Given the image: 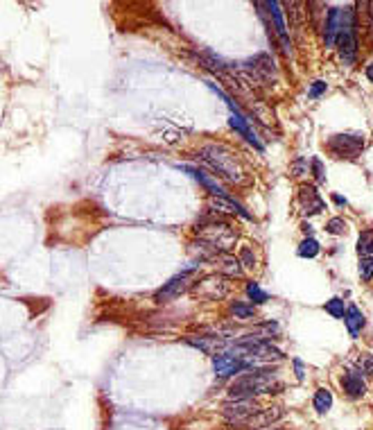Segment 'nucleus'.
I'll return each mask as SVG.
<instances>
[{
	"label": "nucleus",
	"instance_id": "6",
	"mask_svg": "<svg viewBox=\"0 0 373 430\" xmlns=\"http://www.w3.org/2000/svg\"><path fill=\"white\" fill-rule=\"evenodd\" d=\"M263 408L260 403L256 399H247V401H226L222 403V408H219V414H222V419L229 428H247L249 421L253 419L256 414H258Z\"/></svg>",
	"mask_w": 373,
	"mask_h": 430
},
{
	"label": "nucleus",
	"instance_id": "20",
	"mask_svg": "<svg viewBox=\"0 0 373 430\" xmlns=\"http://www.w3.org/2000/svg\"><path fill=\"white\" fill-rule=\"evenodd\" d=\"M335 405V397L331 387H317L312 394V410L319 417H326Z\"/></svg>",
	"mask_w": 373,
	"mask_h": 430
},
{
	"label": "nucleus",
	"instance_id": "21",
	"mask_svg": "<svg viewBox=\"0 0 373 430\" xmlns=\"http://www.w3.org/2000/svg\"><path fill=\"white\" fill-rule=\"evenodd\" d=\"M238 259H240L244 270H258L260 267V254H258V249H256L253 242H242L240 251H238Z\"/></svg>",
	"mask_w": 373,
	"mask_h": 430
},
{
	"label": "nucleus",
	"instance_id": "2",
	"mask_svg": "<svg viewBox=\"0 0 373 430\" xmlns=\"http://www.w3.org/2000/svg\"><path fill=\"white\" fill-rule=\"evenodd\" d=\"M283 390H285V383L278 378V369L272 365H265L233 378L231 385L226 387V394H229V401H247V399L267 397V394H281Z\"/></svg>",
	"mask_w": 373,
	"mask_h": 430
},
{
	"label": "nucleus",
	"instance_id": "8",
	"mask_svg": "<svg viewBox=\"0 0 373 430\" xmlns=\"http://www.w3.org/2000/svg\"><path fill=\"white\" fill-rule=\"evenodd\" d=\"M265 9L267 14H270V21L272 26L267 23V28H270V37L278 41L281 45V50L285 57L292 55V39H289V30H287V23H285V11H283V5L272 0V3H265Z\"/></svg>",
	"mask_w": 373,
	"mask_h": 430
},
{
	"label": "nucleus",
	"instance_id": "10",
	"mask_svg": "<svg viewBox=\"0 0 373 430\" xmlns=\"http://www.w3.org/2000/svg\"><path fill=\"white\" fill-rule=\"evenodd\" d=\"M213 374H215V378H219V380H226V378H238L240 374H247V371H251V369H256L249 360H244V358H240V356H236V353H231V351H226V353H219V356H213Z\"/></svg>",
	"mask_w": 373,
	"mask_h": 430
},
{
	"label": "nucleus",
	"instance_id": "27",
	"mask_svg": "<svg viewBox=\"0 0 373 430\" xmlns=\"http://www.w3.org/2000/svg\"><path fill=\"white\" fill-rule=\"evenodd\" d=\"M355 369L362 376H373V353L371 351H360L355 358Z\"/></svg>",
	"mask_w": 373,
	"mask_h": 430
},
{
	"label": "nucleus",
	"instance_id": "23",
	"mask_svg": "<svg viewBox=\"0 0 373 430\" xmlns=\"http://www.w3.org/2000/svg\"><path fill=\"white\" fill-rule=\"evenodd\" d=\"M229 315L236 319H253L256 317V306L247 304V301H231L229 304Z\"/></svg>",
	"mask_w": 373,
	"mask_h": 430
},
{
	"label": "nucleus",
	"instance_id": "28",
	"mask_svg": "<svg viewBox=\"0 0 373 430\" xmlns=\"http://www.w3.org/2000/svg\"><path fill=\"white\" fill-rule=\"evenodd\" d=\"M326 234H331L335 238L346 236L348 234V222L344 217H331L328 222H326Z\"/></svg>",
	"mask_w": 373,
	"mask_h": 430
},
{
	"label": "nucleus",
	"instance_id": "13",
	"mask_svg": "<svg viewBox=\"0 0 373 430\" xmlns=\"http://www.w3.org/2000/svg\"><path fill=\"white\" fill-rule=\"evenodd\" d=\"M251 123H253V120L249 118V115H244L242 109H233L231 115H229V127H231V130L236 132L238 136H242L249 145H253L256 149H258V152H263L265 145L260 143L258 134L253 132V125H251Z\"/></svg>",
	"mask_w": 373,
	"mask_h": 430
},
{
	"label": "nucleus",
	"instance_id": "29",
	"mask_svg": "<svg viewBox=\"0 0 373 430\" xmlns=\"http://www.w3.org/2000/svg\"><path fill=\"white\" fill-rule=\"evenodd\" d=\"M357 274H360V278H362L365 283H371V281H373V256L360 259V263H357Z\"/></svg>",
	"mask_w": 373,
	"mask_h": 430
},
{
	"label": "nucleus",
	"instance_id": "31",
	"mask_svg": "<svg viewBox=\"0 0 373 430\" xmlns=\"http://www.w3.org/2000/svg\"><path fill=\"white\" fill-rule=\"evenodd\" d=\"M310 174L314 177L317 183H323L326 181V168H323V161L319 157H312L310 159Z\"/></svg>",
	"mask_w": 373,
	"mask_h": 430
},
{
	"label": "nucleus",
	"instance_id": "32",
	"mask_svg": "<svg viewBox=\"0 0 373 430\" xmlns=\"http://www.w3.org/2000/svg\"><path fill=\"white\" fill-rule=\"evenodd\" d=\"M326 91H328V82H326V79H314V82H310V86H308V98L319 100Z\"/></svg>",
	"mask_w": 373,
	"mask_h": 430
},
{
	"label": "nucleus",
	"instance_id": "34",
	"mask_svg": "<svg viewBox=\"0 0 373 430\" xmlns=\"http://www.w3.org/2000/svg\"><path fill=\"white\" fill-rule=\"evenodd\" d=\"M331 200H333L337 206H340V208H346V206H348V200H346V197H342L340 193H333V195H331Z\"/></svg>",
	"mask_w": 373,
	"mask_h": 430
},
{
	"label": "nucleus",
	"instance_id": "26",
	"mask_svg": "<svg viewBox=\"0 0 373 430\" xmlns=\"http://www.w3.org/2000/svg\"><path fill=\"white\" fill-rule=\"evenodd\" d=\"M346 308H348V304H346L342 297H331V299L323 304V310L328 312L331 317H335V319H344Z\"/></svg>",
	"mask_w": 373,
	"mask_h": 430
},
{
	"label": "nucleus",
	"instance_id": "1",
	"mask_svg": "<svg viewBox=\"0 0 373 430\" xmlns=\"http://www.w3.org/2000/svg\"><path fill=\"white\" fill-rule=\"evenodd\" d=\"M197 159L213 172V177L222 179L233 186H247L251 183V174L247 166L242 164V159L233 152L231 147L222 143H206L197 149Z\"/></svg>",
	"mask_w": 373,
	"mask_h": 430
},
{
	"label": "nucleus",
	"instance_id": "24",
	"mask_svg": "<svg viewBox=\"0 0 373 430\" xmlns=\"http://www.w3.org/2000/svg\"><path fill=\"white\" fill-rule=\"evenodd\" d=\"M355 249H357V256L365 259V256H373V229H362L357 236L355 242Z\"/></svg>",
	"mask_w": 373,
	"mask_h": 430
},
{
	"label": "nucleus",
	"instance_id": "36",
	"mask_svg": "<svg viewBox=\"0 0 373 430\" xmlns=\"http://www.w3.org/2000/svg\"><path fill=\"white\" fill-rule=\"evenodd\" d=\"M301 229H303V234H306V238H308V236H312V227H310V222H303V225H301Z\"/></svg>",
	"mask_w": 373,
	"mask_h": 430
},
{
	"label": "nucleus",
	"instance_id": "25",
	"mask_svg": "<svg viewBox=\"0 0 373 430\" xmlns=\"http://www.w3.org/2000/svg\"><path fill=\"white\" fill-rule=\"evenodd\" d=\"M244 295H247V299L256 306L267 304V301H270V295H267L265 290L260 288L258 281H247V285H244Z\"/></svg>",
	"mask_w": 373,
	"mask_h": 430
},
{
	"label": "nucleus",
	"instance_id": "19",
	"mask_svg": "<svg viewBox=\"0 0 373 430\" xmlns=\"http://www.w3.org/2000/svg\"><path fill=\"white\" fill-rule=\"evenodd\" d=\"M188 254L195 259V263H200V265L213 263V261L219 256V251H217L213 245H208V242H204V240H200V238H193V240L188 242Z\"/></svg>",
	"mask_w": 373,
	"mask_h": 430
},
{
	"label": "nucleus",
	"instance_id": "15",
	"mask_svg": "<svg viewBox=\"0 0 373 430\" xmlns=\"http://www.w3.org/2000/svg\"><path fill=\"white\" fill-rule=\"evenodd\" d=\"M179 168H181L183 172H188L195 181H200V183L204 186V191L211 193V197H231V195L226 193V188H222V186L217 183V179L213 177V174H208L206 170L193 168V166H179Z\"/></svg>",
	"mask_w": 373,
	"mask_h": 430
},
{
	"label": "nucleus",
	"instance_id": "3",
	"mask_svg": "<svg viewBox=\"0 0 373 430\" xmlns=\"http://www.w3.org/2000/svg\"><path fill=\"white\" fill-rule=\"evenodd\" d=\"M195 238L213 245L219 254H231V249L236 247L240 240V231L238 227H233L226 217L206 211L195 222Z\"/></svg>",
	"mask_w": 373,
	"mask_h": 430
},
{
	"label": "nucleus",
	"instance_id": "16",
	"mask_svg": "<svg viewBox=\"0 0 373 430\" xmlns=\"http://www.w3.org/2000/svg\"><path fill=\"white\" fill-rule=\"evenodd\" d=\"M285 417L283 405H270V408H263L258 414L249 421L247 430H270L274 424H278Z\"/></svg>",
	"mask_w": 373,
	"mask_h": 430
},
{
	"label": "nucleus",
	"instance_id": "9",
	"mask_svg": "<svg viewBox=\"0 0 373 430\" xmlns=\"http://www.w3.org/2000/svg\"><path fill=\"white\" fill-rule=\"evenodd\" d=\"M229 290H231L229 278L213 272V274H206V276L197 278V283L193 285L190 293L200 299H206V301H222V299H226Z\"/></svg>",
	"mask_w": 373,
	"mask_h": 430
},
{
	"label": "nucleus",
	"instance_id": "22",
	"mask_svg": "<svg viewBox=\"0 0 373 430\" xmlns=\"http://www.w3.org/2000/svg\"><path fill=\"white\" fill-rule=\"evenodd\" d=\"M319 254H321V245H319V240L312 238V236L303 238L299 242V247H297V256L299 259H317Z\"/></svg>",
	"mask_w": 373,
	"mask_h": 430
},
{
	"label": "nucleus",
	"instance_id": "5",
	"mask_svg": "<svg viewBox=\"0 0 373 430\" xmlns=\"http://www.w3.org/2000/svg\"><path fill=\"white\" fill-rule=\"evenodd\" d=\"M365 145H367V138L362 134H333L328 141H326V152L335 159L355 161L362 154Z\"/></svg>",
	"mask_w": 373,
	"mask_h": 430
},
{
	"label": "nucleus",
	"instance_id": "33",
	"mask_svg": "<svg viewBox=\"0 0 373 430\" xmlns=\"http://www.w3.org/2000/svg\"><path fill=\"white\" fill-rule=\"evenodd\" d=\"M292 369H294V378H297V383H303V380H306L308 367H306V363H303L301 358H292Z\"/></svg>",
	"mask_w": 373,
	"mask_h": 430
},
{
	"label": "nucleus",
	"instance_id": "35",
	"mask_svg": "<svg viewBox=\"0 0 373 430\" xmlns=\"http://www.w3.org/2000/svg\"><path fill=\"white\" fill-rule=\"evenodd\" d=\"M365 75H367V79H369V82L373 84V62L365 66Z\"/></svg>",
	"mask_w": 373,
	"mask_h": 430
},
{
	"label": "nucleus",
	"instance_id": "11",
	"mask_svg": "<svg viewBox=\"0 0 373 430\" xmlns=\"http://www.w3.org/2000/svg\"><path fill=\"white\" fill-rule=\"evenodd\" d=\"M297 208L303 217H312V215H321L326 211V200L321 197L319 188L314 183L303 181L297 188Z\"/></svg>",
	"mask_w": 373,
	"mask_h": 430
},
{
	"label": "nucleus",
	"instance_id": "14",
	"mask_svg": "<svg viewBox=\"0 0 373 430\" xmlns=\"http://www.w3.org/2000/svg\"><path fill=\"white\" fill-rule=\"evenodd\" d=\"M206 208L215 215H238L242 220H253V215L236 200V197H208Z\"/></svg>",
	"mask_w": 373,
	"mask_h": 430
},
{
	"label": "nucleus",
	"instance_id": "7",
	"mask_svg": "<svg viewBox=\"0 0 373 430\" xmlns=\"http://www.w3.org/2000/svg\"><path fill=\"white\" fill-rule=\"evenodd\" d=\"M240 71L244 75H249L258 86L260 84H272L278 79V66H276L274 57L270 52H260V55L251 57V60H247L240 66Z\"/></svg>",
	"mask_w": 373,
	"mask_h": 430
},
{
	"label": "nucleus",
	"instance_id": "4",
	"mask_svg": "<svg viewBox=\"0 0 373 430\" xmlns=\"http://www.w3.org/2000/svg\"><path fill=\"white\" fill-rule=\"evenodd\" d=\"M200 270H202L200 263H193L190 267L181 270L177 276H172L170 281L163 285L161 290H156V293H154V301H156V304H168V301L177 299V297H181L183 293L193 290V285L197 283V278H200Z\"/></svg>",
	"mask_w": 373,
	"mask_h": 430
},
{
	"label": "nucleus",
	"instance_id": "18",
	"mask_svg": "<svg viewBox=\"0 0 373 430\" xmlns=\"http://www.w3.org/2000/svg\"><path fill=\"white\" fill-rule=\"evenodd\" d=\"M344 327H346L348 335H351L353 340H357L360 333H362L365 327H367V315L355 304H348L346 315H344Z\"/></svg>",
	"mask_w": 373,
	"mask_h": 430
},
{
	"label": "nucleus",
	"instance_id": "30",
	"mask_svg": "<svg viewBox=\"0 0 373 430\" xmlns=\"http://www.w3.org/2000/svg\"><path fill=\"white\" fill-rule=\"evenodd\" d=\"M301 174H310V164L306 157H297L289 164V177H301Z\"/></svg>",
	"mask_w": 373,
	"mask_h": 430
},
{
	"label": "nucleus",
	"instance_id": "12",
	"mask_svg": "<svg viewBox=\"0 0 373 430\" xmlns=\"http://www.w3.org/2000/svg\"><path fill=\"white\" fill-rule=\"evenodd\" d=\"M340 387H342V394L348 401H362L369 394L367 376L360 374L355 367L353 369H344V374L340 376Z\"/></svg>",
	"mask_w": 373,
	"mask_h": 430
},
{
	"label": "nucleus",
	"instance_id": "37",
	"mask_svg": "<svg viewBox=\"0 0 373 430\" xmlns=\"http://www.w3.org/2000/svg\"><path fill=\"white\" fill-rule=\"evenodd\" d=\"M270 430H281V428H270Z\"/></svg>",
	"mask_w": 373,
	"mask_h": 430
},
{
	"label": "nucleus",
	"instance_id": "17",
	"mask_svg": "<svg viewBox=\"0 0 373 430\" xmlns=\"http://www.w3.org/2000/svg\"><path fill=\"white\" fill-rule=\"evenodd\" d=\"M211 265H215V272L226 276L229 281H231V278H242L244 276V267H242L240 259L233 256V254H219V256Z\"/></svg>",
	"mask_w": 373,
	"mask_h": 430
}]
</instances>
